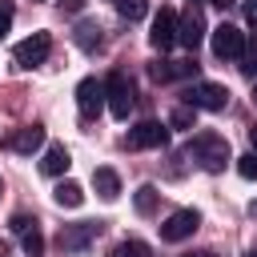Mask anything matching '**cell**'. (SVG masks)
<instances>
[{"label":"cell","mask_w":257,"mask_h":257,"mask_svg":"<svg viewBox=\"0 0 257 257\" xmlns=\"http://www.w3.org/2000/svg\"><path fill=\"white\" fill-rule=\"evenodd\" d=\"M189 104L193 108H205V112H221L229 104V88L225 84H213V80H197L189 88Z\"/></svg>","instance_id":"obj_3"},{"label":"cell","mask_w":257,"mask_h":257,"mask_svg":"<svg viewBox=\"0 0 257 257\" xmlns=\"http://www.w3.org/2000/svg\"><path fill=\"white\" fill-rule=\"evenodd\" d=\"M189 153L201 161V169H209V173H221L229 161H233V153H229V141L221 137V133H197L193 141H189Z\"/></svg>","instance_id":"obj_1"},{"label":"cell","mask_w":257,"mask_h":257,"mask_svg":"<svg viewBox=\"0 0 257 257\" xmlns=\"http://www.w3.org/2000/svg\"><path fill=\"white\" fill-rule=\"evenodd\" d=\"M116 12H120L124 20H141V16L149 12V0H116Z\"/></svg>","instance_id":"obj_21"},{"label":"cell","mask_w":257,"mask_h":257,"mask_svg":"<svg viewBox=\"0 0 257 257\" xmlns=\"http://www.w3.org/2000/svg\"><path fill=\"white\" fill-rule=\"evenodd\" d=\"M52 201H56L60 209H80V205H84V189H80L76 181H60V185L52 189Z\"/></svg>","instance_id":"obj_16"},{"label":"cell","mask_w":257,"mask_h":257,"mask_svg":"<svg viewBox=\"0 0 257 257\" xmlns=\"http://www.w3.org/2000/svg\"><path fill=\"white\" fill-rule=\"evenodd\" d=\"M197 225H201V213H197V209H177V213H169V221L161 225V237H165V241H185V237L197 233Z\"/></svg>","instance_id":"obj_8"},{"label":"cell","mask_w":257,"mask_h":257,"mask_svg":"<svg viewBox=\"0 0 257 257\" xmlns=\"http://www.w3.org/2000/svg\"><path fill=\"white\" fill-rule=\"evenodd\" d=\"M157 197H161V193H157V185H141V189H137V213H141V217H149V213L157 209Z\"/></svg>","instance_id":"obj_19"},{"label":"cell","mask_w":257,"mask_h":257,"mask_svg":"<svg viewBox=\"0 0 257 257\" xmlns=\"http://www.w3.org/2000/svg\"><path fill=\"white\" fill-rule=\"evenodd\" d=\"M8 28H12V8H8V4L0 0V36H4Z\"/></svg>","instance_id":"obj_26"},{"label":"cell","mask_w":257,"mask_h":257,"mask_svg":"<svg viewBox=\"0 0 257 257\" xmlns=\"http://www.w3.org/2000/svg\"><path fill=\"white\" fill-rule=\"evenodd\" d=\"M76 44H80L84 52H96V48H100V28H96V24H80V28H76Z\"/></svg>","instance_id":"obj_17"},{"label":"cell","mask_w":257,"mask_h":257,"mask_svg":"<svg viewBox=\"0 0 257 257\" xmlns=\"http://www.w3.org/2000/svg\"><path fill=\"white\" fill-rule=\"evenodd\" d=\"M76 108H80V116H84V120H92V116L104 108V80L84 76V80L76 84Z\"/></svg>","instance_id":"obj_4"},{"label":"cell","mask_w":257,"mask_h":257,"mask_svg":"<svg viewBox=\"0 0 257 257\" xmlns=\"http://www.w3.org/2000/svg\"><path fill=\"white\" fill-rule=\"evenodd\" d=\"M68 165H72V157H68V149H64V145H48V149H44V161H40V169H44L48 177H60Z\"/></svg>","instance_id":"obj_14"},{"label":"cell","mask_w":257,"mask_h":257,"mask_svg":"<svg viewBox=\"0 0 257 257\" xmlns=\"http://www.w3.org/2000/svg\"><path fill=\"white\" fill-rule=\"evenodd\" d=\"M92 189L104 197V201H116L120 197V177L112 169H92Z\"/></svg>","instance_id":"obj_15"},{"label":"cell","mask_w":257,"mask_h":257,"mask_svg":"<svg viewBox=\"0 0 257 257\" xmlns=\"http://www.w3.org/2000/svg\"><path fill=\"white\" fill-rule=\"evenodd\" d=\"M112 257H153V249H149L145 241H120V245L112 249Z\"/></svg>","instance_id":"obj_22"},{"label":"cell","mask_w":257,"mask_h":257,"mask_svg":"<svg viewBox=\"0 0 257 257\" xmlns=\"http://www.w3.org/2000/svg\"><path fill=\"white\" fill-rule=\"evenodd\" d=\"M32 225H36V221H32V217H24V213H16V217H12V233H16V237H20L24 229H32Z\"/></svg>","instance_id":"obj_25"},{"label":"cell","mask_w":257,"mask_h":257,"mask_svg":"<svg viewBox=\"0 0 257 257\" xmlns=\"http://www.w3.org/2000/svg\"><path fill=\"white\" fill-rule=\"evenodd\" d=\"M20 241H24V253H28V257H40V253H44V237H40V229H36V225H32V229H24V233H20Z\"/></svg>","instance_id":"obj_20"},{"label":"cell","mask_w":257,"mask_h":257,"mask_svg":"<svg viewBox=\"0 0 257 257\" xmlns=\"http://www.w3.org/2000/svg\"><path fill=\"white\" fill-rule=\"evenodd\" d=\"M197 124V108L193 104H177L173 116H169V128H193Z\"/></svg>","instance_id":"obj_18"},{"label":"cell","mask_w":257,"mask_h":257,"mask_svg":"<svg viewBox=\"0 0 257 257\" xmlns=\"http://www.w3.org/2000/svg\"><path fill=\"white\" fill-rule=\"evenodd\" d=\"M241 48H245V32H241L237 24H217V28H213V52H217L221 60H237Z\"/></svg>","instance_id":"obj_6"},{"label":"cell","mask_w":257,"mask_h":257,"mask_svg":"<svg viewBox=\"0 0 257 257\" xmlns=\"http://www.w3.org/2000/svg\"><path fill=\"white\" fill-rule=\"evenodd\" d=\"M209 4H213V8H221V12H225V8H233V4H237V0H209Z\"/></svg>","instance_id":"obj_29"},{"label":"cell","mask_w":257,"mask_h":257,"mask_svg":"<svg viewBox=\"0 0 257 257\" xmlns=\"http://www.w3.org/2000/svg\"><path fill=\"white\" fill-rule=\"evenodd\" d=\"M48 48H52V40H48V32H32L28 40H20L16 44V64L20 68H32V64H44L48 60Z\"/></svg>","instance_id":"obj_7"},{"label":"cell","mask_w":257,"mask_h":257,"mask_svg":"<svg viewBox=\"0 0 257 257\" xmlns=\"http://www.w3.org/2000/svg\"><path fill=\"white\" fill-rule=\"evenodd\" d=\"M104 96H108V112H112L116 120H128V112H133V104H137V88H133V80H128L124 72H112V76L104 80Z\"/></svg>","instance_id":"obj_2"},{"label":"cell","mask_w":257,"mask_h":257,"mask_svg":"<svg viewBox=\"0 0 257 257\" xmlns=\"http://www.w3.org/2000/svg\"><path fill=\"white\" fill-rule=\"evenodd\" d=\"M245 257H257V253H245Z\"/></svg>","instance_id":"obj_34"},{"label":"cell","mask_w":257,"mask_h":257,"mask_svg":"<svg viewBox=\"0 0 257 257\" xmlns=\"http://www.w3.org/2000/svg\"><path fill=\"white\" fill-rule=\"evenodd\" d=\"M241 72L245 76H257V40L241 48Z\"/></svg>","instance_id":"obj_23"},{"label":"cell","mask_w":257,"mask_h":257,"mask_svg":"<svg viewBox=\"0 0 257 257\" xmlns=\"http://www.w3.org/2000/svg\"><path fill=\"white\" fill-rule=\"evenodd\" d=\"M60 4H64L68 12H80V8H84V0H60Z\"/></svg>","instance_id":"obj_28"},{"label":"cell","mask_w":257,"mask_h":257,"mask_svg":"<svg viewBox=\"0 0 257 257\" xmlns=\"http://www.w3.org/2000/svg\"><path fill=\"white\" fill-rule=\"evenodd\" d=\"M237 173H241L245 181H257V157H253V153H245V157H237Z\"/></svg>","instance_id":"obj_24"},{"label":"cell","mask_w":257,"mask_h":257,"mask_svg":"<svg viewBox=\"0 0 257 257\" xmlns=\"http://www.w3.org/2000/svg\"><path fill=\"white\" fill-rule=\"evenodd\" d=\"M201 40H205V20H201L197 8H189L185 16H177V44H185V48L193 52Z\"/></svg>","instance_id":"obj_11"},{"label":"cell","mask_w":257,"mask_h":257,"mask_svg":"<svg viewBox=\"0 0 257 257\" xmlns=\"http://www.w3.org/2000/svg\"><path fill=\"white\" fill-rule=\"evenodd\" d=\"M149 72L153 80H185V76H197V60H161Z\"/></svg>","instance_id":"obj_12"},{"label":"cell","mask_w":257,"mask_h":257,"mask_svg":"<svg viewBox=\"0 0 257 257\" xmlns=\"http://www.w3.org/2000/svg\"><path fill=\"white\" fill-rule=\"evenodd\" d=\"M12 153H36L40 145H44V128L40 124H28V128H20V133H12L8 141H4Z\"/></svg>","instance_id":"obj_13"},{"label":"cell","mask_w":257,"mask_h":257,"mask_svg":"<svg viewBox=\"0 0 257 257\" xmlns=\"http://www.w3.org/2000/svg\"><path fill=\"white\" fill-rule=\"evenodd\" d=\"M96 233H100V225H96V221L64 225V229H60V249H64V253H84V249L96 241Z\"/></svg>","instance_id":"obj_9"},{"label":"cell","mask_w":257,"mask_h":257,"mask_svg":"<svg viewBox=\"0 0 257 257\" xmlns=\"http://www.w3.org/2000/svg\"><path fill=\"white\" fill-rule=\"evenodd\" d=\"M165 141H169V124H161V120H141V124L128 128V137H124L128 149H161Z\"/></svg>","instance_id":"obj_5"},{"label":"cell","mask_w":257,"mask_h":257,"mask_svg":"<svg viewBox=\"0 0 257 257\" xmlns=\"http://www.w3.org/2000/svg\"><path fill=\"white\" fill-rule=\"evenodd\" d=\"M253 100H257V76H253Z\"/></svg>","instance_id":"obj_33"},{"label":"cell","mask_w":257,"mask_h":257,"mask_svg":"<svg viewBox=\"0 0 257 257\" xmlns=\"http://www.w3.org/2000/svg\"><path fill=\"white\" fill-rule=\"evenodd\" d=\"M245 20L257 28V0H245Z\"/></svg>","instance_id":"obj_27"},{"label":"cell","mask_w":257,"mask_h":257,"mask_svg":"<svg viewBox=\"0 0 257 257\" xmlns=\"http://www.w3.org/2000/svg\"><path fill=\"white\" fill-rule=\"evenodd\" d=\"M149 40H153V48H161V52L177 44V12H173V8H161V12H157Z\"/></svg>","instance_id":"obj_10"},{"label":"cell","mask_w":257,"mask_h":257,"mask_svg":"<svg viewBox=\"0 0 257 257\" xmlns=\"http://www.w3.org/2000/svg\"><path fill=\"white\" fill-rule=\"evenodd\" d=\"M249 213H253V217H257V201H253V205H249Z\"/></svg>","instance_id":"obj_32"},{"label":"cell","mask_w":257,"mask_h":257,"mask_svg":"<svg viewBox=\"0 0 257 257\" xmlns=\"http://www.w3.org/2000/svg\"><path fill=\"white\" fill-rule=\"evenodd\" d=\"M185 257H217V253H185Z\"/></svg>","instance_id":"obj_31"},{"label":"cell","mask_w":257,"mask_h":257,"mask_svg":"<svg viewBox=\"0 0 257 257\" xmlns=\"http://www.w3.org/2000/svg\"><path fill=\"white\" fill-rule=\"evenodd\" d=\"M249 141H253V157H257V124L249 128Z\"/></svg>","instance_id":"obj_30"}]
</instances>
